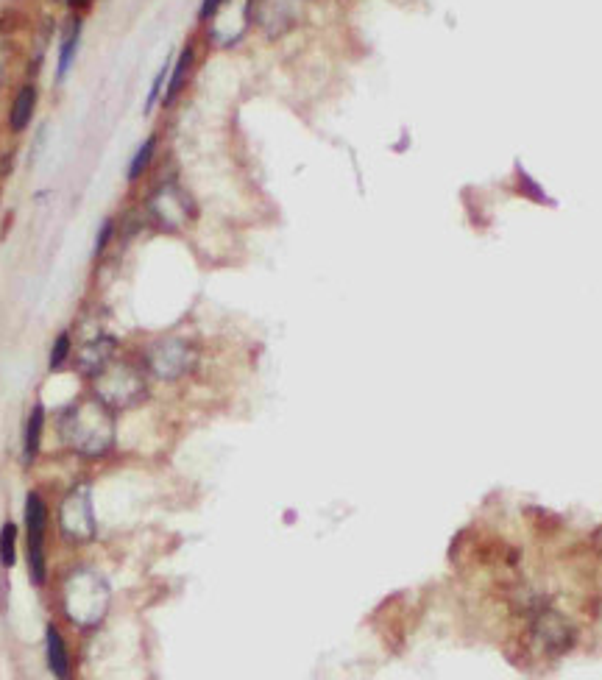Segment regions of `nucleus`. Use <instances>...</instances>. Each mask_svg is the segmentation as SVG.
Listing matches in <instances>:
<instances>
[{"label":"nucleus","mask_w":602,"mask_h":680,"mask_svg":"<svg viewBox=\"0 0 602 680\" xmlns=\"http://www.w3.org/2000/svg\"><path fill=\"white\" fill-rule=\"evenodd\" d=\"M59 438L81 458H104L115 446V416L98 399H79L59 413Z\"/></svg>","instance_id":"obj_1"},{"label":"nucleus","mask_w":602,"mask_h":680,"mask_svg":"<svg viewBox=\"0 0 602 680\" xmlns=\"http://www.w3.org/2000/svg\"><path fill=\"white\" fill-rule=\"evenodd\" d=\"M62 605L70 622H76L79 628H95L109 608V586L95 569H76L65 580Z\"/></svg>","instance_id":"obj_2"},{"label":"nucleus","mask_w":602,"mask_h":680,"mask_svg":"<svg viewBox=\"0 0 602 680\" xmlns=\"http://www.w3.org/2000/svg\"><path fill=\"white\" fill-rule=\"evenodd\" d=\"M92 382V399H98L101 405L109 407L112 413L120 410H131V407L143 405L148 399V380H145V368H137L126 360H115L112 366L101 371Z\"/></svg>","instance_id":"obj_3"},{"label":"nucleus","mask_w":602,"mask_h":680,"mask_svg":"<svg viewBox=\"0 0 602 680\" xmlns=\"http://www.w3.org/2000/svg\"><path fill=\"white\" fill-rule=\"evenodd\" d=\"M145 215L148 221L157 226L159 232L168 235H179L190 223L196 221V201L184 190L179 182H162L151 190V196L145 198Z\"/></svg>","instance_id":"obj_4"},{"label":"nucleus","mask_w":602,"mask_h":680,"mask_svg":"<svg viewBox=\"0 0 602 680\" xmlns=\"http://www.w3.org/2000/svg\"><path fill=\"white\" fill-rule=\"evenodd\" d=\"M198 366V349L184 338L154 340L145 349V371L162 382H176Z\"/></svg>","instance_id":"obj_5"},{"label":"nucleus","mask_w":602,"mask_h":680,"mask_svg":"<svg viewBox=\"0 0 602 680\" xmlns=\"http://www.w3.org/2000/svg\"><path fill=\"white\" fill-rule=\"evenodd\" d=\"M527 641L536 655H547V658H558V655L569 653L575 644V628L572 622L552 608H538L527 630Z\"/></svg>","instance_id":"obj_6"},{"label":"nucleus","mask_w":602,"mask_h":680,"mask_svg":"<svg viewBox=\"0 0 602 680\" xmlns=\"http://www.w3.org/2000/svg\"><path fill=\"white\" fill-rule=\"evenodd\" d=\"M254 23V3L251 0H226L218 14L210 20V40L218 48H232L249 34Z\"/></svg>","instance_id":"obj_7"},{"label":"nucleus","mask_w":602,"mask_h":680,"mask_svg":"<svg viewBox=\"0 0 602 680\" xmlns=\"http://www.w3.org/2000/svg\"><path fill=\"white\" fill-rule=\"evenodd\" d=\"M59 527L70 541H90L95 536V510L90 485H76L59 508Z\"/></svg>","instance_id":"obj_8"},{"label":"nucleus","mask_w":602,"mask_h":680,"mask_svg":"<svg viewBox=\"0 0 602 680\" xmlns=\"http://www.w3.org/2000/svg\"><path fill=\"white\" fill-rule=\"evenodd\" d=\"M45 524L48 508L40 494H28L26 499V527H28V569L34 583H45Z\"/></svg>","instance_id":"obj_9"},{"label":"nucleus","mask_w":602,"mask_h":680,"mask_svg":"<svg viewBox=\"0 0 602 680\" xmlns=\"http://www.w3.org/2000/svg\"><path fill=\"white\" fill-rule=\"evenodd\" d=\"M254 23L262 28L268 40L285 37L296 26V6L293 0H260L254 6Z\"/></svg>","instance_id":"obj_10"},{"label":"nucleus","mask_w":602,"mask_h":680,"mask_svg":"<svg viewBox=\"0 0 602 680\" xmlns=\"http://www.w3.org/2000/svg\"><path fill=\"white\" fill-rule=\"evenodd\" d=\"M118 349V340L112 338V335H95L92 340H87L81 346L79 357H76L79 374H84L87 380H95L101 371H106V368L118 360Z\"/></svg>","instance_id":"obj_11"},{"label":"nucleus","mask_w":602,"mask_h":680,"mask_svg":"<svg viewBox=\"0 0 602 680\" xmlns=\"http://www.w3.org/2000/svg\"><path fill=\"white\" fill-rule=\"evenodd\" d=\"M81 31H84L81 17H70V20H67V26L62 28L59 62H56V81H65V76L70 73V67H73V62H76V53H79V45H81Z\"/></svg>","instance_id":"obj_12"},{"label":"nucleus","mask_w":602,"mask_h":680,"mask_svg":"<svg viewBox=\"0 0 602 680\" xmlns=\"http://www.w3.org/2000/svg\"><path fill=\"white\" fill-rule=\"evenodd\" d=\"M37 101H40V92L34 84H26L20 87L17 95H14L12 109H9V129L12 131H26L31 118H34V109H37Z\"/></svg>","instance_id":"obj_13"},{"label":"nucleus","mask_w":602,"mask_h":680,"mask_svg":"<svg viewBox=\"0 0 602 680\" xmlns=\"http://www.w3.org/2000/svg\"><path fill=\"white\" fill-rule=\"evenodd\" d=\"M193 62H196V48H193V45H184L182 53H179L176 62H173L171 76H168V87H165V98H162L165 106L176 104V98H179V92L184 90L187 76H190V70H193Z\"/></svg>","instance_id":"obj_14"},{"label":"nucleus","mask_w":602,"mask_h":680,"mask_svg":"<svg viewBox=\"0 0 602 680\" xmlns=\"http://www.w3.org/2000/svg\"><path fill=\"white\" fill-rule=\"evenodd\" d=\"M45 647H48V667L59 680H70V658H67V647L59 630L48 625V633H45Z\"/></svg>","instance_id":"obj_15"},{"label":"nucleus","mask_w":602,"mask_h":680,"mask_svg":"<svg viewBox=\"0 0 602 680\" xmlns=\"http://www.w3.org/2000/svg\"><path fill=\"white\" fill-rule=\"evenodd\" d=\"M157 143H159V137L157 134H151V137L143 140V145L134 151V157L129 159V168H126V179H129V182H137L145 170L151 168V159H154V154H157Z\"/></svg>","instance_id":"obj_16"},{"label":"nucleus","mask_w":602,"mask_h":680,"mask_svg":"<svg viewBox=\"0 0 602 680\" xmlns=\"http://www.w3.org/2000/svg\"><path fill=\"white\" fill-rule=\"evenodd\" d=\"M42 430H45V407L37 405L34 410H31V416H28V424H26V444H23L26 460H34V455L40 452Z\"/></svg>","instance_id":"obj_17"},{"label":"nucleus","mask_w":602,"mask_h":680,"mask_svg":"<svg viewBox=\"0 0 602 680\" xmlns=\"http://www.w3.org/2000/svg\"><path fill=\"white\" fill-rule=\"evenodd\" d=\"M171 67H173V59H168L165 65L159 67V73L154 76V84H151V90H148V95H145V106L143 112L145 115H151V109L165 98V87H168V76H171Z\"/></svg>","instance_id":"obj_18"},{"label":"nucleus","mask_w":602,"mask_h":680,"mask_svg":"<svg viewBox=\"0 0 602 680\" xmlns=\"http://www.w3.org/2000/svg\"><path fill=\"white\" fill-rule=\"evenodd\" d=\"M17 558V524L6 522L0 530V563L12 566Z\"/></svg>","instance_id":"obj_19"},{"label":"nucleus","mask_w":602,"mask_h":680,"mask_svg":"<svg viewBox=\"0 0 602 680\" xmlns=\"http://www.w3.org/2000/svg\"><path fill=\"white\" fill-rule=\"evenodd\" d=\"M70 352H73V338H70V332H59V335H56V340H53L51 360H48L51 371H62V366L67 363Z\"/></svg>","instance_id":"obj_20"},{"label":"nucleus","mask_w":602,"mask_h":680,"mask_svg":"<svg viewBox=\"0 0 602 680\" xmlns=\"http://www.w3.org/2000/svg\"><path fill=\"white\" fill-rule=\"evenodd\" d=\"M112 235H115V221H112V218H106V221L101 223V229H98V240H95V254H104V249L109 246Z\"/></svg>","instance_id":"obj_21"},{"label":"nucleus","mask_w":602,"mask_h":680,"mask_svg":"<svg viewBox=\"0 0 602 680\" xmlns=\"http://www.w3.org/2000/svg\"><path fill=\"white\" fill-rule=\"evenodd\" d=\"M223 3H226V0H201V9H198V20H201V23H210L212 17L218 14V9H221Z\"/></svg>","instance_id":"obj_22"},{"label":"nucleus","mask_w":602,"mask_h":680,"mask_svg":"<svg viewBox=\"0 0 602 680\" xmlns=\"http://www.w3.org/2000/svg\"><path fill=\"white\" fill-rule=\"evenodd\" d=\"M70 6H73L76 12H87V9H90V6H92V0H73Z\"/></svg>","instance_id":"obj_23"},{"label":"nucleus","mask_w":602,"mask_h":680,"mask_svg":"<svg viewBox=\"0 0 602 680\" xmlns=\"http://www.w3.org/2000/svg\"><path fill=\"white\" fill-rule=\"evenodd\" d=\"M3 51H6V40H3V34H0V62H3Z\"/></svg>","instance_id":"obj_24"},{"label":"nucleus","mask_w":602,"mask_h":680,"mask_svg":"<svg viewBox=\"0 0 602 680\" xmlns=\"http://www.w3.org/2000/svg\"><path fill=\"white\" fill-rule=\"evenodd\" d=\"M62 3H67V6H70V3H73V0H62Z\"/></svg>","instance_id":"obj_25"}]
</instances>
